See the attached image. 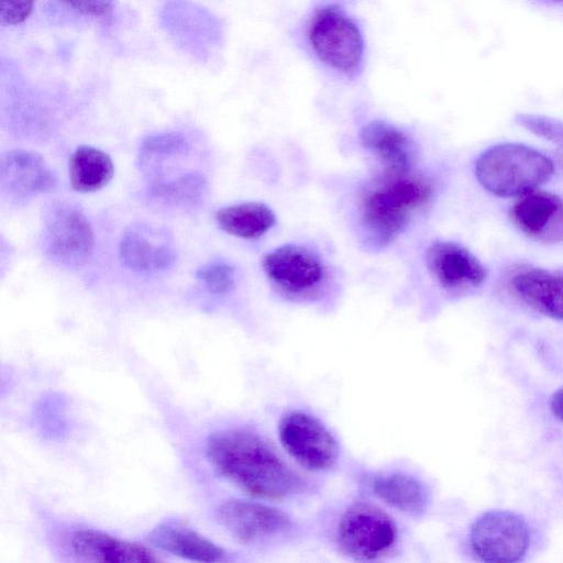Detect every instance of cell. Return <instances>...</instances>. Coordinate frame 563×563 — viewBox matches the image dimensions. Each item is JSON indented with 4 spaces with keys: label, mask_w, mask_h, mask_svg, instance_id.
Masks as SVG:
<instances>
[{
    "label": "cell",
    "mask_w": 563,
    "mask_h": 563,
    "mask_svg": "<svg viewBox=\"0 0 563 563\" xmlns=\"http://www.w3.org/2000/svg\"><path fill=\"white\" fill-rule=\"evenodd\" d=\"M512 223L528 238L543 242L563 241V197L544 190L521 196L509 211Z\"/></svg>",
    "instance_id": "obj_11"
},
{
    "label": "cell",
    "mask_w": 563,
    "mask_h": 563,
    "mask_svg": "<svg viewBox=\"0 0 563 563\" xmlns=\"http://www.w3.org/2000/svg\"><path fill=\"white\" fill-rule=\"evenodd\" d=\"M93 244L92 228L80 210L59 205L49 212L44 224L43 246L54 262L79 267L89 260Z\"/></svg>",
    "instance_id": "obj_9"
},
{
    "label": "cell",
    "mask_w": 563,
    "mask_h": 563,
    "mask_svg": "<svg viewBox=\"0 0 563 563\" xmlns=\"http://www.w3.org/2000/svg\"><path fill=\"white\" fill-rule=\"evenodd\" d=\"M189 141L180 133L168 132L146 137L140 147V165L145 170L157 169L165 161L187 154Z\"/></svg>",
    "instance_id": "obj_23"
},
{
    "label": "cell",
    "mask_w": 563,
    "mask_h": 563,
    "mask_svg": "<svg viewBox=\"0 0 563 563\" xmlns=\"http://www.w3.org/2000/svg\"><path fill=\"white\" fill-rule=\"evenodd\" d=\"M510 287L533 310L563 321V275L542 268H523L511 276Z\"/></svg>",
    "instance_id": "obj_15"
},
{
    "label": "cell",
    "mask_w": 563,
    "mask_h": 563,
    "mask_svg": "<svg viewBox=\"0 0 563 563\" xmlns=\"http://www.w3.org/2000/svg\"><path fill=\"white\" fill-rule=\"evenodd\" d=\"M214 219L222 231L247 240L261 238L276 223L272 209L257 201L221 208L214 213Z\"/></svg>",
    "instance_id": "obj_20"
},
{
    "label": "cell",
    "mask_w": 563,
    "mask_h": 563,
    "mask_svg": "<svg viewBox=\"0 0 563 563\" xmlns=\"http://www.w3.org/2000/svg\"><path fill=\"white\" fill-rule=\"evenodd\" d=\"M196 277L216 295L228 294L235 286L234 269L225 263L206 264L196 272Z\"/></svg>",
    "instance_id": "obj_25"
},
{
    "label": "cell",
    "mask_w": 563,
    "mask_h": 563,
    "mask_svg": "<svg viewBox=\"0 0 563 563\" xmlns=\"http://www.w3.org/2000/svg\"><path fill=\"white\" fill-rule=\"evenodd\" d=\"M550 407L552 413L563 422V387L554 391L551 397Z\"/></svg>",
    "instance_id": "obj_29"
},
{
    "label": "cell",
    "mask_w": 563,
    "mask_h": 563,
    "mask_svg": "<svg viewBox=\"0 0 563 563\" xmlns=\"http://www.w3.org/2000/svg\"><path fill=\"white\" fill-rule=\"evenodd\" d=\"M74 553L87 561L111 563H153L161 559L148 548L108 533L84 529L70 540Z\"/></svg>",
    "instance_id": "obj_16"
},
{
    "label": "cell",
    "mask_w": 563,
    "mask_h": 563,
    "mask_svg": "<svg viewBox=\"0 0 563 563\" xmlns=\"http://www.w3.org/2000/svg\"><path fill=\"white\" fill-rule=\"evenodd\" d=\"M310 43L320 60L343 71H353L363 55V40L356 25L332 7L320 10L313 18Z\"/></svg>",
    "instance_id": "obj_7"
},
{
    "label": "cell",
    "mask_w": 563,
    "mask_h": 563,
    "mask_svg": "<svg viewBox=\"0 0 563 563\" xmlns=\"http://www.w3.org/2000/svg\"><path fill=\"white\" fill-rule=\"evenodd\" d=\"M120 258L134 272L155 274L172 268L177 252L167 232L147 224H134L122 235Z\"/></svg>",
    "instance_id": "obj_12"
},
{
    "label": "cell",
    "mask_w": 563,
    "mask_h": 563,
    "mask_svg": "<svg viewBox=\"0 0 563 563\" xmlns=\"http://www.w3.org/2000/svg\"><path fill=\"white\" fill-rule=\"evenodd\" d=\"M216 519L238 541L261 545L287 537L291 519L274 507L244 499H229L216 509Z\"/></svg>",
    "instance_id": "obj_6"
},
{
    "label": "cell",
    "mask_w": 563,
    "mask_h": 563,
    "mask_svg": "<svg viewBox=\"0 0 563 563\" xmlns=\"http://www.w3.org/2000/svg\"><path fill=\"white\" fill-rule=\"evenodd\" d=\"M553 173L548 156L519 143L493 145L475 162L478 183L498 197H521L545 184Z\"/></svg>",
    "instance_id": "obj_3"
},
{
    "label": "cell",
    "mask_w": 563,
    "mask_h": 563,
    "mask_svg": "<svg viewBox=\"0 0 563 563\" xmlns=\"http://www.w3.org/2000/svg\"><path fill=\"white\" fill-rule=\"evenodd\" d=\"M426 265L446 289L478 287L487 278L483 263L465 246L452 241H435L426 250Z\"/></svg>",
    "instance_id": "obj_13"
},
{
    "label": "cell",
    "mask_w": 563,
    "mask_h": 563,
    "mask_svg": "<svg viewBox=\"0 0 563 563\" xmlns=\"http://www.w3.org/2000/svg\"><path fill=\"white\" fill-rule=\"evenodd\" d=\"M68 173L70 185L76 191L93 192L109 184L114 174V166L106 152L81 145L69 158Z\"/></svg>",
    "instance_id": "obj_21"
},
{
    "label": "cell",
    "mask_w": 563,
    "mask_h": 563,
    "mask_svg": "<svg viewBox=\"0 0 563 563\" xmlns=\"http://www.w3.org/2000/svg\"><path fill=\"white\" fill-rule=\"evenodd\" d=\"M530 536L525 519L508 510L482 514L471 526L470 545L473 553L487 563L521 561Z\"/></svg>",
    "instance_id": "obj_4"
},
{
    "label": "cell",
    "mask_w": 563,
    "mask_h": 563,
    "mask_svg": "<svg viewBox=\"0 0 563 563\" xmlns=\"http://www.w3.org/2000/svg\"><path fill=\"white\" fill-rule=\"evenodd\" d=\"M36 418L42 430L53 437L60 435L66 429L64 406L58 397L43 399L36 409Z\"/></svg>",
    "instance_id": "obj_26"
},
{
    "label": "cell",
    "mask_w": 563,
    "mask_h": 563,
    "mask_svg": "<svg viewBox=\"0 0 563 563\" xmlns=\"http://www.w3.org/2000/svg\"><path fill=\"white\" fill-rule=\"evenodd\" d=\"M262 265L275 286L294 296L312 291L324 277L319 257L310 250L295 244H286L267 253Z\"/></svg>",
    "instance_id": "obj_10"
},
{
    "label": "cell",
    "mask_w": 563,
    "mask_h": 563,
    "mask_svg": "<svg viewBox=\"0 0 563 563\" xmlns=\"http://www.w3.org/2000/svg\"><path fill=\"white\" fill-rule=\"evenodd\" d=\"M434 183L409 172L384 170L366 185L360 197L361 222L374 246L389 244L405 228L409 214L428 205Z\"/></svg>",
    "instance_id": "obj_2"
},
{
    "label": "cell",
    "mask_w": 563,
    "mask_h": 563,
    "mask_svg": "<svg viewBox=\"0 0 563 563\" xmlns=\"http://www.w3.org/2000/svg\"><path fill=\"white\" fill-rule=\"evenodd\" d=\"M515 120L526 130L556 144L563 151V121L533 113H518Z\"/></svg>",
    "instance_id": "obj_24"
},
{
    "label": "cell",
    "mask_w": 563,
    "mask_h": 563,
    "mask_svg": "<svg viewBox=\"0 0 563 563\" xmlns=\"http://www.w3.org/2000/svg\"><path fill=\"white\" fill-rule=\"evenodd\" d=\"M77 12L92 18H108L113 11V0H60Z\"/></svg>",
    "instance_id": "obj_28"
},
{
    "label": "cell",
    "mask_w": 563,
    "mask_h": 563,
    "mask_svg": "<svg viewBox=\"0 0 563 563\" xmlns=\"http://www.w3.org/2000/svg\"><path fill=\"white\" fill-rule=\"evenodd\" d=\"M207 457L223 477L262 498H286L301 493L306 483L257 433L228 429L207 441Z\"/></svg>",
    "instance_id": "obj_1"
},
{
    "label": "cell",
    "mask_w": 563,
    "mask_h": 563,
    "mask_svg": "<svg viewBox=\"0 0 563 563\" xmlns=\"http://www.w3.org/2000/svg\"><path fill=\"white\" fill-rule=\"evenodd\" d=\"M151 195L172 206H195L207 192V179L200 173H187L169 180H156Z\"/></svg>",
    "instance_id": "obj_22"
},
{
    "label": "cell",
    "mask_w": 563,
    "mask_h": 563,
    "mask_svg": "<svg viewBox=\"0 0 563 563\" xmlns=\"http://www.w3.org/2000/svg\"><path fill=\"white\" fill-rule=\"evenodd\" d=\"M279 439L286 451L310 471L328 470L339 457L335 438L323 423L306 412L285 415L279 422Z\"/></svg>",
    "instance_id": "obj_8"
},
{
    "label": "cell",
    "mask_w": 563,
    "mask_h": 563,
    "mask_svg": "<svg viewBox=\"0 0 563 563\" xmlns=\"http://www.w3.org/2000/svg\"><path fill=\"white\" fill-rule=\"evenodd\" d=\"M147 541L165 552L197 562H217L224 555L220 547L179 520L158 523Z\"/></svg>",
    "instance_id": "obj_17"
},
{
    "label": "cell",
    "mask_w": 563,
    "mask_h": 563,
    "mask_svg": "<svg viewBox=\"0 0 563 563\" xmlns=\"http://www.w3.org/2000/svg\"><path fill=\"white\" fill-rule=\"evenodd\" d=\"M397 538L391 518L368 503L349 507L338 527L341 548L358 560H373L387 553Z\"/></svg>",
    "instance_id": "obj_5"
},
{
    "label": "cell",
    "mask_w": 563,
    "mask_h": 563,
    "mask_svg": "<svg viewBox=\"0 0 563 563\" xmlns=\"http://www.w3.org/2000/svg\"><path fill=\"white\" fill-rule=\"evenodd\" d=\"M35 0H0V19L8 25L24 22L32 12Z\"/></svg>",
    "instance_id": "obj_27"
},
{
    "label": "cell",
    "mask_w": 563,
    "mask_h": 563,
    "mask_svg": "<svg viewBox=\"0 0 563 563\" xmlns=\"http://www.w3.org/2000/svg\"><path fill=\"white\" fill-rule=\"evenodd\" d=\"M362 145L375 154L385 170L409 172L415 159L412 141L401 130L384 121H372L360 133Z\"/></svg>",
    "instance_id": "obj_18"
},
{
    "label": "cell",
    "mask_w": 563,
    "mask_h": 563,
    "mask_svg": "<svg viewBox=\"0 0 563 563\" xmlns=\"http://www.w3.org/2000/svg\"><path fill=\"white\" fill-rule=\"evenodd\" d=\"M552 1H555V2H563V0H552Z\"/></svg>",
    "instance_id": "obj_30"
},
{
    "label": "cell",
    "mask_w": 563,
    "mask_h": 563,
    "mask_svg": "<svg viewBox=\"0 0 563 563\" xmlns=\"http://www.w3.org/2000/svg\"><path fill=\"white\" fill-rule=\"evenodd\" d=\"M56 179L43 156L25 150H13L0 161V187L14 200L31 198L51 190Z\"/></svg>",
    "instance_id": "obj_14"
},
{
    "label": "cell",
    "mask_w": 563,
    "mask_h": 563,
    "mask_svg": "<svg viewBox=\"0 0 563 563\" xmlns=\"http://www.w3.org/2000/svg\"><path fill=\"white\" fill-rule=\"evenodd\" d=\"M369 486L379 499L407 515H422L430 503L424 483L406 473L376 475L369 481Z\"/></svg>",
    "instance_id": "obj_19"
}]
</instances>
